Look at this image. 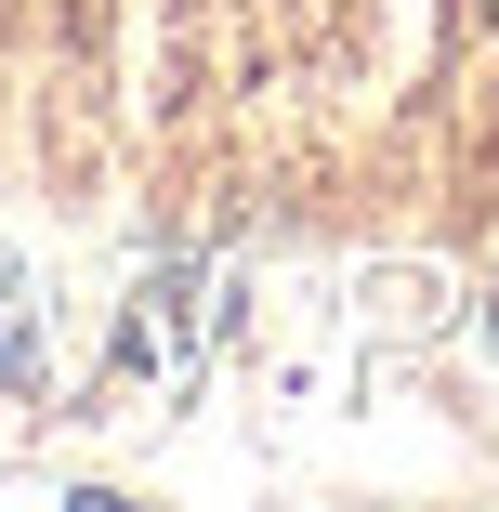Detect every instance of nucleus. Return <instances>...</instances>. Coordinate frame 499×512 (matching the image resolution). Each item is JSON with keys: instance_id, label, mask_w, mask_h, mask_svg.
Segmentation results:
<instances>
[{"instance_id": "f257e3e1", "label": "nucleus", "mask_w": 499, "mask_h": 512, "mask_svg": "<svg viewBox=\"0 0 499 512\" xmlns=\"http://www.w3.org/2000/svg\"><path fill=\"white\" fill-rule=\"evenodd\" d=\"M486 27H499V0H486Z\"/></svg>"}]
</instances>
